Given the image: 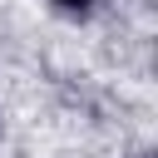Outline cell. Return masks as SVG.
Returning <instances> with one entry per match:
<instances>
[{
  "label": "cell",
  "instance_id": "6da1fadb",
  "mask_svg": "<svg viewBox=\"0 0 158 158\" xmlns=\"http://www.w3.org/2000/svg\"><path fill=\"white\" fill-rule=\"evenodd\" d=\"M54 5H59V10H69V15H84V10H89V0H54Z\"/></svg>",
  "mask_w": 158,
  "mask_h": 158
}]
</instances>
